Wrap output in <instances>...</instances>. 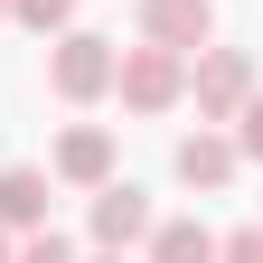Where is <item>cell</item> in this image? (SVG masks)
<instances>
[{"instance_id": "cell-1", "label": "cell", "mask_w": 263, "mask_h": 263, "mask_svg": "<svg viewBox=\"0 0 263 263\" xmlns=\"http://www.w3.org/2000/svg\"><path fill=\"white\" fill-rule=\"evenodd\" d=\"M113 38H94V28H57V57H47V85L57 104H104L113 94Z\"/></svg>"}, {"instance_id": "cell-2", "label": "cell", "mask_w": 263, "mask_h": 263, "mask_svg": "<svg viewBox=\"0 0 263 263\" xmlns=\"http://www.w3.org/2000/svg\"><path fill=\"white\" fill-rule=\"evenodd\" d=\"M113 94H122L132 113H170L179 94H188V57H179V47H151V38L122 47V57H113Z\"/></svg>"}, {"instance_id": "cell-3", "label": "cell", "mask_w": 263, "mask_h": 263, "mask_svg": "<svg viewBox=\"0 0 263 263\" xmlns=\"http://www.w3.org/2000/svg\"><path fill=\"white\" fill-rule=\"evenodd\" d=\"M188 94H197V122H235V104L254 94V57L245 47H197Z\"/></svg>"}, {"instance_id": "cell-4", "label": "cell", "mask_w": 263, "mask_h": 263, "mask_svg": "<svg viewBox=\"0 0 263 263\" xmlns=\"http://www.w3.org/2000/svg\"><path fill=\"white\" fill-rule=\"evenodd\" d=\"M151 226L160 216H151V197L132 188V179H104V188H94V245H104V254H132Z\"/></svg>"}, {"instance_id": "cell-5", "label": "cell", "mask_w": 263, "mask_h": 263, "mask_svg": "<svg viewBox=\"0 0 263 263\" xmlns=\"http://www.w3.org/2000/svg\"><path fill=\"white\" fill-rule=\"evenodd\" d=\"M47 179H66V188H104V179H113V132H104V122H66Z\"/></svg>"}, {"instance_id": "cell-6", "label": "cell", "mask_w": 263, "mask_h": 263, "mask_svg": "<svg viewBox=\"0 0 263 263\" xmlns=\"http://www.w3.org/2000/svg\"><path fill=\"white\" fill-rule=\"evenodd\" d=\"M141 38H151V47L197 57V47L216 38V0H141Z\"/></svg>"}, {"instance_id": "cell-7", "label": "cell", "mask_w": 263, "mask_h": 263, "mask_svg": "<svg viewBox=\"0 0 263 263\" xmlns=\"http://www.w3.org/2000/svg\"><path fill=\"white\" fill-rule=\"evenodd\" d=\"M170 170H179V188H226V179L245 170V151H235V132H207V122H197L188 141L170 151Z\"/></svg>"}, {"instance_id": "cell-8", "label": "cell", "mask_w": 263, "mask_h": 263, "mask_svg": "<svg viewBox=\"0 0 263 263\" xmlns=\"http://www.w3.org/2000/svg\"><path fill=\"white\" fill-rule=\"evenodd\" d=\"M0 226H10V235H38L47 226V170H0Z\"/></svg>"}, {"instance_id": "cell-9", "label": "cell", "mask_w": 263, "mask_h": 263, "mask_svg": "<svg viewBox=\"0 0 263 263\" xmlns=\"http://www.w3.org/2000/svg\"><path fill=\"white\" fill-rule=\"evenodd\" d=\"M151 263H216V235H207V226H197V216H170V226H151Z\"/></svg>"}, {"instance_id": "cell-10", "label": "cell", "mask_w": 263, "mask_h": 263, "mask_svg": "<svg viewBox=\"0 0 263 263\" xmlns=\"http://www.w3.org/2000/svg\"><path fill=\"white\" fill-rule=\"evenodd\" d=\"M10 19L28 38H57V28H76V0H10Z\"/></svg>"}, {"instance_id": "cell-11", "label": "cell", "mask_w": 263, "mask_h": 263, "mask_svg": "<svg viewBox=\"0 0 263 263\" xmlns=\"http://www.w3.org/2000/svg\"><path fill=\"white\" fill-rule=\"evenodd\" d=\"M235 151H245V160H263V85L235 104Z\"/></svg>"}, {"instance_id": "cell-12", "label": "cell", "mask_w": 263, "mask_h": 263, "mask_svg": "<svg viewBox=\"0 0 263 263\" xmlns=\"http://www.w3.org/2000/svg\"><path fill=\"white\" fill-rule=\"evenodd\" d=\"M10 263H76V245H66V235H57V226H38V235H28V245H19Z\"/></svg>"}, {"instance_id": "cell-13", "label": "cell", "mask_w": 263, "mask_h": 263, "mask_svg": "<svg viewBox=\"0 0 263 263\" xmlns=\"http://www.w3.org/2000/svg\"><path fill=\"white\" fill-rule=\"evenodd\" d=\"M216 263H263V226H235V235H216Z\"/></svg>"}, {"instance_id": "cell-14", "label": "cell", "mask_w": 263, "mask_h": 263, "mask_svg": "<svg viewBox=\"0 0 263 263\" xmlns=\"http://www.w3.org/2000/svg\"><path fill=\"white\" fill-rule=\"evenodd\" d=\"M85 263H122V254H104V245H94V254H85Z\"/></svg>"}, {"instance_id": "cell-15", "label": "cell", "mask_w": 263, "mask_h": 263, "mask_svg": "<svg viewBox=\"0 0 263 263\" xmlns=\"http://www.w3.org/2000/svg\"><path fill=\"white\" fill-rule=\"evenodd\" d=\"M0 263H10V226H0Z\"/></svg>"}, {"instance_id": "cell-16", "label": "cell", "mask_w": 263, "mask_h": 263, "mask_svg": "<svg viewBox=\"0 0 263 263\" xmlns=\"http://www.w3.org/2000/svg\"><path fill=\"white\" fill-rule=\"evenodd\" d=\"M0 19H10V0H0Z\"/></svg>"}]
</instances>
